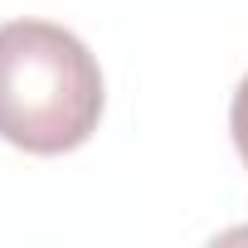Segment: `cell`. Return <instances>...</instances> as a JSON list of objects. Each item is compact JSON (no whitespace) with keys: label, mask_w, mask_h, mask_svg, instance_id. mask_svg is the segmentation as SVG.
I'll use <instances>...</instances> for the list:
<instances>
[{"label":"cell","mask_w":248,"mask_h":248,"mask_svg":"<svg viewBox=\"0 0 248 248\" xmlns=\"http://www.w3.org/2000/svg\"><path fill=\"white\" fill-rule=\"evenodd\" d=\"M102 68L78 34L49 20L0 25V137L30 156H63L102 122Z\"/></svg>","instance_id":"6da1fadb"},{"label":"cell","mask_w":248,"mask_h":248,"mask_svg":"<svg viewBox=\"0 0 248 248\" xmlns=\"http://www.w3.org/2000/svg\"><path fill=\"white\" fill-rule=\"evenodd\" d=\"M229 127H233V146H238V156H243V166H248V73H243V83H238V93H233Z\"/></svg>","instance_id":"7a4b0ae2"}]
</instances>
